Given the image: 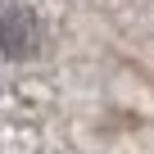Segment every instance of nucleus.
Listing matches in <instances>:
<instances>
[{"label":"nucleus","instance_id":"obj_1","mask_svg":"<svg viewBox=\"0 0 154 154\" xmlns=\"http://www.w3.org/2000/svg\"><path fill=\"white\" fill-rule=\"evenodd\" d=\"M0 50H5L9 59L36 54V18L27 9H5L0 14Z\"/></svg>","mask_w":154,"mask_h":154}]
</instances>
